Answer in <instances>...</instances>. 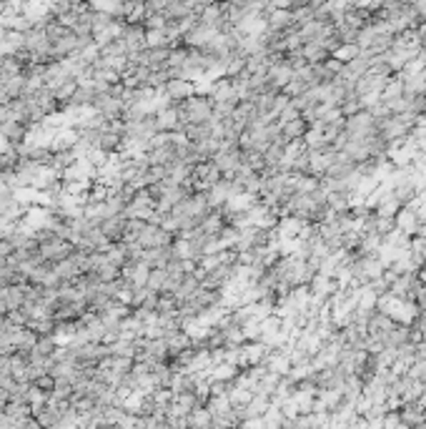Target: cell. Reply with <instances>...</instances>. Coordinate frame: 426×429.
Here are the masks:
<instances>
[{"mask_svg":"<svg viewBox=\"0 0 426 429\" xmlns=\"http://www.w3.org/2000/svg\"><path fill=\"white\" fill-rule=\"evenodd\" d=\"M179 108V118H181V126L188 128V126H196V123H206L216 116V103H213L211 93H193V96L183 98L181 103H176Z\"/></svg>","mask_w":426,"mask_h":429,"instance_id":"6da1fadb","label":"cell"}]
</instances>
